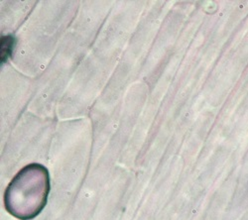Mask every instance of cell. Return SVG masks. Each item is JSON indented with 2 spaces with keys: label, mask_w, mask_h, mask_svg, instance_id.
<instances>
[{
  "label": "cell",
  "mask_w": 248,
  "mask_h": 220,
  "mask_svg": "<svg viewBox=\"0 0 248 220\" xmlns=\"http://www.w3.org/2000/svg\"><path fill=\"white\" fill-rule=\"evenodd\" d=\"M49 191L48 170L40 164L28 165L7 187L4 193L5 208L18 219H33L45 207Z\"/></svg>",
  "instance_id": "cell-1"
}]
</instances>
